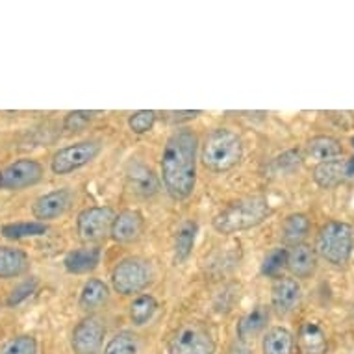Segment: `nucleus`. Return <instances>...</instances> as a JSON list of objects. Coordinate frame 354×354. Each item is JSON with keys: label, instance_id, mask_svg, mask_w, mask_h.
Returning a JSON list of instances; mask_svg holds the SVG:
<instances>
[{"label": "nucleus", "instance_id": "1", "mask_svg": "<svg viewBox=\"0 0 354 354\" xmlns=\"http://www.w3.org/2000/svg\"><path fill=\"white\" fill-rule=\"evenodd\" d=\"M198 138L192 130H176L169 136L162 152V184L169 197L186 201L197 186Z\"/></svg>", "mask_w": 354, "mask_h": 354}, {"label": "nucleus", "instance_id": "2", "mask_svg": "<svg viewBox=\"0 0 354 354\" xmlns=\"http://www.w3.org/2000/svg\"><path fill=\"white\" fill-rule=\"evenodd\" d=\"M271 215V204L266 197H245L234 201L215 215L212 225L215 232L232 236V234L252 230L260 227L263 221Z\"/></svg>", "mask_w": 354, "mask_h": 354}, {"label": "nucleus", "instance_id": "3", "mask_svg": "<svg viewBox=\"0 0 354 354\" xmlns=\"http://www.w3.org/2000/svg\"><path fill=\"white\" fill-rule=\"evenodd\" d=\"M201 160L212 173H228L243 160V141L228 128H215L204 140Z\"/></svg>", "mask_w": 354, "mask_h": 354}, {"label": "nucleus", "instance_id": "4", "mask_svg": "<svg viewBox=\"0 0 354 354\" xmlns=\"http://www.w3.org/2000/svg\"><path fill=\"white\" fill-rule=\"evenodd\" d=\"M354 249V228L343 221H328L319 228L315 250L323 260L336 268L345 266Z\"/></svg>", "mask_w": 354, "mask_h": 354}, {"label": "nucleus", "instance_id": "5", "mask_svg": "<svg viewBox=\"0 0 354 354\" xmlns=\"http://www.w3.org/2000/svg\"><path fill=\"white\" fill-rule=\"evenodd\" d=\"M151 266L141 258H124L111 271V286L121 295H136L151 284Z\"/></svg>", "mask_w": 354, "mask_h": 354}, {"label": "nucleus", "instance_id": "6", "mask_svg": "<svg viewBox=\"0 0 354 354\" xmlns=\"http://www.w3.org/2000/svg\"><path fill=\"white\" fill-rule=\"evenodd\" d=\"M100 151H102V143L99 140L78 141L75 145L64 147L50 160V171L58 176L75 173L93 162L100 154Z\"/></svg>", "mask_w": 354, "mask_h": 354}, {"label": "nucleus", "instance_id": "7", "mask_svg": "<svg viewBox=\"0 0 354 354\" xmlns=\"http://www.w3.org/2000/svg\"><path fill=\"white\" fill-rule=\"evenodd\" d=\"M115 212L110 206H91L76 217V234L86 243H97L110 236Z\"/></svg>", "mask_w": 354, "mask_h": 354}, {"label": "nucleus", "instance_id": "8", "mask_svg": "<svg viewBox=\"0 0 354 354\" xmlns=\"http://www.w3.org/2000/svg\"><path fill=\"white\" fill-rule=\"evenodd\" d=\"M214 339L198 323H187L174 332L169 342V354H214Z\"/></svg>", "mask_w": 354, "mask_h": 354}, {"label": "nucleus", "instance_id": "9", "mask_svg": "<svg viewBox=\"0 0 354 354\" xmlns=\"http://www.w3.org/2000/svg\"><path fill=\"white\" fill-rule=\"evenodd\" d=\"M43 178V165L32 158H21L0 169V189L15 192L23 187L35 186Z\"/></svg>", "mask_w": 354, "mask_h": 354}, {"label": "nucleus", "instance_id": "10", "mask_svg": "<svg viewBox=\"0 0 354 354\" xmlns=\"http://www.w3.org/2000/svg\"><path fill=\"white\" fill-rule=\"evenodd\" d=\"M106 336V326L95 315L82 319L73 330L71 347L75 354H99Z\"/></svg>", "mask_w": 354, "mask_h": 354}, {"label": "nucleus", "instance_id": "11", "mask_svg": "<svg viewBox=\"0 0 354 354\" xmlns=\"http://www.w3.org/2000/svg\"><path fill=\"white\" fill-rule=\"evenodd\" d=\"M73 192L67 189V187H62V189H54L50 193H45L41 195L37 201L32 206V214L39 223H45V221L58 219L62 215L67 214V209L71 208L73 204Z\"/></svg>", "mask_w": 354, "mask_h": 354}, {"label": "nucleus", "instance_id": "12", "mask_svg": "<svg viewBox=\"0 0 354 354\" xmlns=\"http://www.w3.org/2000/svg\"><path fill=\"white\" fill-rule=\"evenodd\" d=\"M302 297V288L293 277H280L271 290V306L279 315L291 314Z\"/></svg>", "mask_w": 354, "mask_h": 354}, {"label": "nucleus", "instance_id": "13", "mask_svg": "<svg viewBox=\"0 0 354 354\" xmlns=\"http://www.w3.org/2000/svg\"><path fill=\"white\" fill-rule=\"evenodd\" d=\"M145 230V219L138 209H122L115 215L110 238L117 243H134Z\"/></svg>", "mask_w": 354, "mask_h": 354}, {"label": "nucleus", "instance_id": "14", "mask_svg": "<svg viewBox=\"0 0 354 354\" xmlns=\"http://www.w3.org/2000/svg\"><path fill=\"white\" fill-rule=\"evenodd\" d=\"M286 268L290 269V273L297 279H310L317 268L315 249H312L306 243L293 245L291 250H288V266Z\"/></svg>", "mask_w": 354, "mask_h": 354}, {"label": "nucleus", "instance_id": "15", "mask_svg": "<svg viewBox=\"0 0 354 354\" xmlns=\"http://www.w3.org/2000/svg\"><path fill=\"white\" fill-rule=\"evenodd\" d=\"M127 178L132 192H136L141 197H152L160 189V180L156 178V174L152 173V169L140 162L128 163Z\"/></svg>", "mask_w": 354, "mask_h": 354}, {"label": "nucleus", "instance_id": "16", "mask_svg": "<svg viewBox=\"0 0 354 354\" xmlns=\"http://www.w3.org/2000/svg\"><path fill=\"white\" fill-rule=\"evenodd\" d=\"M100 256H102V252H100L99 247H82V249L71 250L69 254L65 256L64 268L71 274L91 273L99 268Z\"/></svg>", "mask_w": 354, "mask_h": 354}, {"label": "nucleus", "instance_id": "17", "mask_svg": "<svg viewBox=\"0 0 354 354\" xmlns=\"http://www.w3.org/2000/svg\"><path fill=\"white\" fill-rule=\"evenodd\" d=\"M299 343L304 354H326L328 339L325 328L317 321H304L299 330Z\"/></svg>", "mask_w": 354, "mask_h": 354}, {"label": "nucleus", "instance_id": "18", "mask_svg": "<svg viewBox=\"0 0 354 354\" xmlns=\"http://www.w3.org/2000/svg\"><path fill=\"white\" fill-rule=\"evenodd\" d=\"M30 268L28 254L21 249L0 245V279H13L26 273Z\"/></svg>", "mask_w": 354, "mask_h": 354}, {"label": "nucleus", "instance_id": "19", "mask_svg": "<svg viewBox=\"0 0 354 354\" xmlns=\"http://www.w3.org/2000/svg\"><path fill=\"white\" fill-rule=\"evenodd\" d=\"M312 176H314L315 184L323 189H332V187L339 186L347 178L345 160H330V162L317 163Z\"/></svg>", "mask_w": 354, "mask_h": 354}, {"label": "nucleus", "instance_id": "20", "mask_svg": "<svg viewBox=\"0 0 354 354\" xmlns=\"http://www.w3.org/2000/svg\"><path fill=\"white\" fill-rule=\"evenodd\" d=\"M268 321H269V308L263 306V304H258L254 306L250 312L239 319L238 323V337L239 342H247L250 337L258 336L266 326H268Z\"/></svg>", "mask_w": 354, "mask_h": 354}, {"label": "nucleus", "instance_id": "21", "mask_svg": "<svg viewBox=\"0 0 354 354\" xmlns=\"http://www.w3.org/2000/svg\"><path fill=\"white\" fill-rule=\"evenodd\" d=\"M306 152L315 162H330V160H337V156H342L343 147L332 136H315L308 141Z\"/></svg>", "mask_w": 354, "mask_h": 354}, {"label": "nucleus", "instance_id": "22", "mask_svg": "<svg viewBox=\"0 0 354 354\" xmlns=\"http://www.w3.org/2000/svg\"><path fill=\"white\" fill-rule=\"evenodd\" d=\"M295 337L284 326H273L261 343L263 354H295Z\"/></svg>", "mask_w": 354, "mask_h": 354}, {"label": "nucleus", "instance_id": "23", "mask_svg": "<svg viewBox=\"0 0 354 354\" xmlns=\"http://www.w3.org/2000/svg\"><path fill=\"white\" fill-rule=\"evenodd\" d=\"M197 232L198 227L195 221H184L178 227L176 236H174V260H176V263H182L192 256L195 241H197Z\"/></svg>", "mask_w": 354, "mask_h": 354}, {"label": "nucleus", "instance_id": "24", "mask_svg": "<svg viewBox=\"0 0 354 354\" xmlns=\"http://www.w3.org/2000/svg\"><path fill=\"white\" fill-rule=\"evenodd\" d=\"M108 297H110V288L106 282H102L100 279H89L82 288L78 304H80L82 310L91 312V310L102 306L108 301Z\"/></svg>", "mask_w": 354, "mask_h": 354}, {"label": "nucleus", "instance_id": "25", "mask_svg": "<svg viewBox=\"0 0 354 354\" xmlns=\"http://www.w3.org/2000/svg\"><path fill=\"white\" fill-rule=\"evenodd\" d=\"M310 232V219L304 214H291L282 225V238L286 243L299 245Z\"/></svg>", "mask_w": 354, "mask_h": 354}, {"label": "nucleus", "instance_id": "26", "mask_svg": "<svg viewBox=\"0 0 354 354\" xmlns=\"http://www.w3.org/2000/svg\"><path fill=\"white\" fill-rule=\"evenodd\" d=\"M158 310V301L149 293H143V295H138L130 304V310H128V314H130V319L134 323L136 326H143L147 325L149 321L154 317Z\"/></svg>", "mask_w": 354, "mask_h": 354}, {"label": "nucleus", "instance_id": "27", "mask_svg": "<svg viewBox=\"0 0 354 354\" xmlns=\"http://www.w3.org/2000/svg\"><path fill=\"white\" fill-rule=\"evenodd\" d=\"M48 227L39 221H26V223H10L0 228V234L8 239H26L37 238L47 232Z\"/></svg>", "mask_w": 354, "mask_h": 354}, {"label": "nucleus", "instance_id": "28", "mask_svg": "<svg viewBox=\"0 0 354 354\" xmlns=\"http://www.w3.org/2000/svg\"><path fill=\"white\" fill-rule=\"evenodd\" d=\"M138 353V339L132 332H119L111 337L104 347L102 354H136Z\"/></svg>", "mask_w": 354, "mask_h": 354}, {"label": "nucleus", "instance_id": "29", "mask_svg": "<svg viewBox=\"0 0 354 354\" xmlns=\"http://www.w3.org/2000/svg\"><path fill=\"white\" fill-rule=\"evenodd\" d=\"M288 266V249L284 247H277L261 261V274L263 277H277L282 269Z\"/></svg>", "mask_w": 354, "mask_h": 354}, {"label": "nucleus", "instance_id": "30", "mask_svg": "<svg viewBox=\"0 0 354 354\" xmlns=\"http://www.w3.org/2000/svg\"><path fill=\"white\" fill-rule=\"evenodd\" d=\"M158 119V113L154 110H140L134 111L132 115L128 117V128L138 136H143L147 132H151L154 122Z\"/></svg>", "mask_w": 354, "mask_h": 354}, {"label": "nucleus", "instance_id": "31", "mask_svg": "<svg viewBox=\"0 0 354 354\" xmlns=\"http://www.w3.org/2000/svg\"><path fill=\"white\" fill-rule=\"evenodd\" d=\"M37 353V342L34 336H17L13 337L12 342H8L0 354H35Z\"/></svg>", "mask_w": 354, "mask_h": 354}, {"label": "nucleus", "instance_id": "32", "mask_svg": "<svg viewBox=\"0 0 354 354\" xmlns=\"http://www.w3.org/2000/svg\"><path fill=\"white\" fill-rule=\"evenodd\" d=\"M97 115H99V111H71V113H67V117H65L64 128L67 132H82V130H84L89 122L93 121Z\"/></svg>", "mask_w": 354, "mask_h": 354}, {"label": "nucleus", "instance_id": "33", "mask_svg": "<svg viewBox=\"0 0 354 354\" xmlns=\"http://www.w3.org/2000/svg\"><path fill=\"white\" fill-rule=\"evenodd\" d=\"M37 284H39V282L35 279H28L24 280V282H21V284L10 293V297H8V306H17V304L26 301V299H30V297L35 293V290H37Z\"/></svg>", "mask_w": 354, "mask_h": 354}, {"label": "nucleus", "instance_id": "34", "mask_svg": "<svg viewBox=\"0 0 354 354\" xmlns=\"http://www.w3.org/2000/svg\"><path fill=\"white\" fill-rule=\"evenodd\" d=\"M302 162V156L299 151H288L284 152L282 156H279L274 160V165L279 171H293L295 167H299Z\"/></svg>", "mask_w": 354, "mask_h": 354}, {"label": "nucleus", "instance_id": "35", "mask_svg": "<svg viewBox=\"0 0 354 354\" xmlns=\"http://www.w3.org/2000/svg\"><path fill=\"white\" fill-rule=\"evenodd\" d=\"M203 113V111H193V110H187V111H171L169 113V121L173 122H180V121H192L195 117H198Z\"/></svg>", "mask_w": 354, "mask_h": 354}, {"label": "nucleus", "instance_id": "36", "mask_svg": "<svg viewBox=\"0 0 354 354\" xmlns=\"http://www.w3.org/2000/svg\"><path fill=\"white\" fill-rule=\"evenodd\" d=\"M228 354H252V351L245 342H236L232 347L228 348Z\"/></svg>", "mask_w": 354, "mask_h": 354}, {"label": "nucleus", "instance_id": "37", "mask_svg": "<svg viewBox=\"0 0 354 354\" xmlns=\"http://www.w3.org/2000/svg\"><path fill=\"white\" fill-rule=\"evenodd\" d=\"M345 167H347V178L354 176V156L345 160Z\"/></svg>", "mask_w": 354, "mask_h": 354}, {"label": "nucleus", "instance_id": "38", "mask_svg": "<svg viewBox=\"0 0 354 354\" xmlns=\"http://www.w3.org/2000/svg\"><path fill=\"white\" fill-rule=\"evenodd\" d=\"M351 145L354 147V138H351Z\"/></svg>", "mask_w": 354, "mask_h": 354}]
</instances>
